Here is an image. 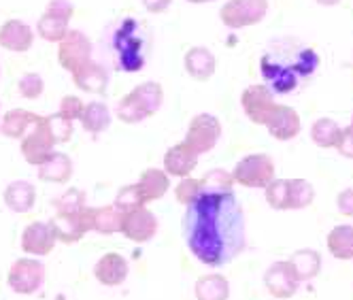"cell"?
Segmentation results:
<instances>
[{
  "mask_svg": "<svg viewBox=\"0 0 353 300\" xmlns=\"http://www.w3.org/2000/svg\"><path fill=\"white\" fill-rule=\"evenodd\" d=\"M190 252L207 266L232 262L245 249L243 207L232 192L200 194L183 217Z\"/></svg>",
  "mask_w": 353,
  "mask_h": 300,
  "instance_id": "1",
  "label": "cell"
},
{
  "mask_svg": "<svg viewBox=\"0 0 353 300\" xmlns=\"http://www.w3.org/2000/svg\"><path fill=\"white\" fill-rule=\"evenodd\" d=\"M319 56L313 47H290L281 52H268L262 56V74L274 92H292L298 83L317 70Z\"/></svg>",
  "mask_w": 353,
  "mask_h": 300,
  "instance_id": "2",
  "label": "cell"
},
{
  "mask_svg": "<svg viewBox=\"0 0 353 300\" xmlns=\"http://www.w3.org/2000/svg\"><path fill=\"white\" fill-rule=\"evenodd\" d=\"M113 49L117 56V68L125 72L141 70L149 49V34L143 23L134 17H123L113 34Z\"/></svg>",
  "mask_w": 353,
  "mask_h": 300,
  "instance_id": "3",
  "label": "cell"
},
{
  "mask_svg": "<svg viewBox=\"0 0 353 300\" xmlns=\"http://www.w3.org/2000/svg\"><path fill=\"white\" fill-rule=\"evenodd\" d=\"M230 174L232 181L243 188L264 190L270 181H274V160L268 154H249L234 166Z\"/></svg>",
  "mask_w": 353,
  "mask_h": 300,
  "instance_id": "4",
  "label": "cell"
},
{
  "mask_svg": "<svg viewBox=\"0 0 353 300\" xmlns=\"http://www.w3.org/2000/svg\"><path fill=\"white\" fill-rule=\"evenodd\" d=\"M9 288L19 296H32L45 283V264L39 258H19L7 272Z\"/></svg>",
  "mask_w": 353,
  "mask_h": 300,
  "instance_id": "5",
  "label": "cell"
},
{
  "mask_svg": "<svg viewBox=\"0 0 353 300\" xmlns=\"http://www.w3.org/2000/svg\"><path fill=\"white\" fill-rule=\"evenodd\" d=\"M21 156L28 164L32 166H41L49 156L54 154V139L49 134V128H47V119L43 115H37L34 123L28 128V132L23 134L21 139Z\"/></svg>",
  "mask_w": 353,
  "mask_h": 300,
  "instance_id": "6",
  "label": "cell"
},
{
  "mask_svg": "<svg viewBox=\"0 0 353 300\" xmlns=\"http://www.w3.org/2000/svg\"><path fill=\"white\" fill-rule=\"evenodd\" d=\"M158 228H160V223H158L156 213L147 207L125 211L119 217V234L139 245L154 241L158 234Z\"/></svg>",
  "mask_w": 353,
  "mask_h": 300,
  "instance_id": "7",
  "label": "cell"
},
{
  "mask_svg": "<svg viewBox=\"0 0 353 300\" xmlns=\"http://www.w3.org/2000/svg\"><path fill=\"white\" fill-rule=\"evenodd\" d=\"M266 11L268 0H228L219 11V19L223 21V26L239 30L262 21Z\"/></svg>",
  "mask_w": 353,
  "mask_h": 300,
  "instance_id": "8",
  "label": "cell"
},
{
  "mask_svg": "<svg viewBox=\"0 0 353 300\" xmlns=\"http://www.w3.org/2000/svg\"><path fill=\"white\" fill-rule=\"evenodd\" d=\"M221 139V121L211 115V113H198L192 117L188 132H185V143L194 149L198 156L209 154L211 149L219 143Z\"/></svg>",
  "mask_w": 353,
  "mask_h": 300,
  "instance_id": "9",
  "label": "cell"
},
{
  "mask_svg": "<svg viewBox=\"0 0 353 300\" xmlns=\"http://www.w3.org/2000/svg\"><path fill=\"white\" fill-rule=\"evenodd\" d=\"M72 17V5L68 0H52L37 23V32L49 43H60L68 32V21Z\"/></svg>",
  "mask_w": 353,
  "mask_h": 300,
  "instance_id": "10",
  "label": "cell"
},
{
  "mask_svg": "<svg viewBox=\"0 0 353 300\" xmlns=\"http://www.w3.org/2000/svg\"><path fill=\"white\" fill-rule=\"evenodd\" d=\"M92 58V41L81 30H68L58 43V62L70 74L79 70Z\"/></svg>",
  "mask_w": 353,
  "mask_h": 300,
  "instance_id": "11",
  "label": "cell"
},
{
  "mask_svg": "<svg viewBox=\"0 0 353 300\" xmlns=\"http://www.w3.org/2000/svg\"><path fill=\"white\" fill-rule=\"evenodd\" d=\"M56 237L47 221H32L21 232L19 247L30 258H45L56 249Z\"/></svg>",
  "mask_w": 353,
  "mask_h": 300,
  "instance_id": "12",
  "label": "cell"
},
{
  "mask_svg": "<svg viewBox=\"0 0 353 300\" xmlns=\"http://www.w3.org/2000/svg\"><path fill=\"white\" fill-rule=\"evenodd\" d=\"M274 98H272V90L268 86L262 83H254L245 88V92L241 94V107L245 111V115L258 123V126H264L270 111L274 109Z\"/></svg>",
  "mask_w": 353,
  "mask_h": 300,
  "instance_id": "13",
  "label": "cell"
},
{
  "mask_svg": "<svg viewBox=\"0 0 353 300\" xmlns=\"http://www.w3.org/2000/svg\"><path fill=\"white\" fill-rule=\"evenodd\" d=\"M264 286L268 290L270 296L279 298V300H288L298 292V279L290 266L288 260H279V262H272L266 272H264Z\"/></svg>",
  "mask_w": 353,
  "mask_h": 300,
  "instance_id": "14",
  "label": "cell"
},
{
  "mask_svg": "<svg viewBox=\"0 0 353 300\" xmlns=\"http://www.w3.org/2000/svg\"><path fill=\"white\" fill-rule=\"evenodd\" d=\"M47 223H49V228H52L56 241L64 245L79 243L90 232L83 209L79 213H56Z\"/></svg>",
  "mask_w": 353,
  "mask_h": 300,
  "instance_id": "15",
  "label": "cell"
},
{
  "mask_svg": "<svg viewBox=\"0 0 353 300\" xmlns=\"http://www.w3.org/2000/svg\"><path fill=\"white\" fill-rule=\"evenodd\" d=\"M130 264L121 254L109 252L105 256H100L98 262L94 264V277L98 283H103L105 288H117L125 279H128Z\"/></svg>",
  "mask_w": 353,
  "mask_h": 300,
  "instance_id": "16",
  "label": "cell"
},
{
  "mask_svg": "<svg viewBox=\"0 0 353 300\" xmlns=\"http://www.w3.org/2000/svg\"><path fill=\"white\" fill-rule=\"evenodd\" d=\"M264 126L276 141H292L300 132V115L288 105H274Z\"/></svg>",
  "mask_w": 353,
  "mask_h": 300,
  "instance_id": "17",
  "label": "cell"
},
{
  "mask_svg": "<svg viewBox=\"0 0 353 300\" xmlns=\"http://www.w3.org/2000/svg\"><path fill=\"white\" fill-rule=\"evenodd\" d=\"M196 166H198V154L185 141L176 143L164 154V168L162 170L168 174V177L185 179V177H190Z\"/></svg>",
  "mask_w": 353,
  "mask_h": 300,
  "instance_id": "18",
  "label": "cell"
},
{
  "mask_svg": "<svg viewBox=\"0 0 353 300\" xmlns=\"http://www.w3.org/2000/svg\"><path fill=\"white\" fill-rule=\"evenodd\" d=\"M32 43H34V32L26 21L9 19L0 26V45H3L7 52L23 54L32 47Z\"/></svg>",
  "mask_w": 353,
  "mask_h": 300,
  "instance_id": "19",
  "label": "cell"
},
{
  "mask_svg": "<svg viewBox=\"0 0 353 300\" xmlns=\"http://www.w3.org/2000/svg\"><path fill=\"white\" fill-rule=\"evenodd\" d=\"M72 81L79 90L90 94H105L109 86V72L103 64L98 62H85L79 70L72 72Z\"/></svg>",
  "mask_w": 353,
  "mask_h": 300,
  "instance_id": "20",
  "label": "cell"
},
{
  "mask_svg": "<svg viewBox=\"0 0 353 300\" xmlns=\"http://www.w3.org/2000/svg\"><path fill=\"white\" fill-rule=\"evenodd\" d=\"M185 72L196 81H209L215 74L217 60L211 49L207 47H192L183 58Z\"/></svg>",
  "mask_w": 353,
  "mask_h": 300,
  "instance_id": "21",
  "label": "cell"
},
{
  "mask_svg": "<svg viewBox=\"0 0 353 300\" xmlns=\"http://www.w3.org/2000/svg\"><path fill=\"white\" fill-rule=\"evenodd\" d=\"M5 205L13 211V213H30L34 209V203H37V188L30 183V181H11L7 188H5Z\"/></svg>",
  "mask_w": 353,
  "mask_h": 300,
  "instance_id": "22",
  "label": "cell"
},
{
  "mask_svg": "<svg viewBox=\"0 0 353 300\" xmlns=\"http://www.w3.org/2000/svg\"><path fill=\"white\" fill-rule=\"evenodd\" d=\"M85 221L90 232H98L111 237L115 232H119V217L121 213L113 207V205H105V207H85Z\"/></svg>",
  "mask_w": 353,
  "mask_h": 300,
  "instance_id": "23",
  "label": "cell"
},
{
  "mask_svg": "<svg viewBox=\"0 0 353 300\" xmlns=\"http://www.w3.org/2000/svg\"><path fill=\"white\" fill-rule=\"evenodd\" d=\"M37 174L45 183H66L72 177V160L62 152H54L37 168Z\"/></svg>",
  "mask_w": 353,
  "mask_h": 300,
  "instance_id": "24",
  "label": "cell"
},
{
  "mask_svg": "<svg viewBox=\"0 0 353 300\" xmlns=\"http://www.w3.org/2000/svg\"><path fill=\"white\" fill-rule=\"evenodd\" d=\"M196 300H228L230 298V281L219 272H207L198 277L194 283Z\"/></svg>",
  "mask_w": 353,
  "mask_h": 300,
  "instance_id": "25",
  "label": "cell"
},
{
  "mask_svg": "<svg viewBox=\"0 0 353 300\" xmlns=\"http://www.w3.org/2000/svg\"><path fill=\"white\" fill-rule=\"evenodd\" d=\"M145 203H154V200H160L166 196V192L170 190V177L162 170V168H147L141 172V177L137 181Z\"/></svg>",
  "mask_w": 353,
  "mask_h": 300,
  "instance_id": "26",
  "label": "cell"
},
{
  "mask_svg": "<svg viewBox=\"0 0 353 300\" xmlns=\"http://www.w3.org/2000/svg\"><path fill=\"white\" fill-rule=\"evenodd\" d=\"M288 262L296 274L298 283L315 279L321 270V256H319V252H315V249H298V252H294L288 258Z\"/></svg>",
  "mask_w": 353,
  "mask_h": 300,
  "instance_id": "27",
  "label": "cell"
},
{
  "mask_svg": "<svg viewBox=\"0 0 353 300\" xmlns=\"http://www.w3.org/2000/svg\"><path fill=\"white\" fill-rule=\"evenodd\" d=\"M128 96L139 105V109L145 113V117L156 115L164 103V90L158 81H145V83L137 86Z\"/></svg>",
  "mask_w": 353,
  "mask_h": 300,
  "instance_id": "28",
  "label": "cell"
},
{
  "mask_svg": "<svg viewBox=\"0 0 353 300\" xmlns=\"http://www.w3.org/2000/svg\"><path fill=\"white\" fill-rule=\"evenodd\" d=\"M79 121H81V126H83L85 132L103 134L111 126V111H109V107L105 103L94 100V103H88L83 107V113H81Z\"/></svg>",
  "mask_w": 353,
  "mask_h": 300,
  "instance_id": "29",
  "label": "cell"
},
{
  "mask_svg": "<svg viewBox=\"0 0 353 300\" xmlns=\"http://www.w3.org/2000/svg\"><path fill=\"white\" fill-rule=\"evenodd\" d=\"M325 247L336 260H353V226H334L325 237Z\"/></svg>",
  "mask_w": 353,
  "mask_h": 300,
  "instance_id": "30",
  "label": "cell"
},
{
  "mask_svg": "<svg viewBox=\"0 0 353 300\" xmlns=\"http://www.w3.org/2000/svg\"><path fill=\"white\" fill-rule=\"evenodd\" d=\"M34 119H37V113H30L26 109H11L3 117L0 132H3L5 137H9V139H21L34 123Z\"/></svg>",
  "mask_w": 353,
  "mask_h": 300,
  "instance_id": "31",
  "label": "cell"
},
{
  "mask_svg": "<svg viewBox=\"0 0 353 300\" xmlns=\"http://www.w3.org/2000/svg\"><path fill=\"white\" fill-rule=\"evenodd\" d=\"M341 126L330 119V117H321L313 123L311 128V139L317 147H323V149H330V147H336L339 143V137H341Z\"/></svg>",
  "mask_w": 353,
  "mask_h": 300,
  "instance_id": "32",
  "label": "cell"
},
{
  "mask_svg": "<svg viewBox=\"0 0 353 300\" xmlns=\"http://www.w3.org/2000/svg\"><path fill=\"white\" fill-rule=\"evenodd\" d=\"M200 186H203V194H225V192H232L234 181L228 170L213 168L200 179Z\"/></svg>",
  "mask_w": 353,
  "mask_h": 300,
  "instance_id": "33",
  "label": "cell"
},
{
  "mask_svg": "<svg viewBox=\"0 0 353 300\" xmlns=\"http://www.w3.org/2000/svg\"><path fill=\"white\" fill-rule=\"evenodd\" d=\"M266 203L274 211L290 209V179H274L266 188Z\"/></svg>",
  "mask_w": 353,
  "mask_h": 300,
  "instance_id": "34",
  "label": "cell"
},
{
  "mask_svg": "<svg viewBox=\"0 0 353 300\" xmlns=\"http://www.w3.org/2000/svg\"><path fill=\"white\" fill-rule=\"evenodd\" d=\"M315 200V188L307 179H290V209H307Z\"/></svg>",
  "mask_w": 353,
  "mask_h": 300,
  "instance_id": "35",
  "label": "cell"
},
{
  "mask_svg": "<svg viewBox=\"0 0 353 300\" xmlns=\"http://www.w3.org/2000/svg\"><path fill=\"white\" fill-rule=\"evenodd\" d=\"M85 192L79 188H70L66 190L62 196H58L54 200V209L56 213H79L81 209L88 207V200H85Z\"/></svg>",
  "mask_w": 353,
  "mask_h": 300,
  "instance_id": "36",
  "label": "cell"
},
{
  "mask_svg": "<svg viewBox=\"0 0 353 300\" xmlns=\"http://www.w3.org/2000/svg\"><path fill=\"white\" fill-rule=\"evenodd\" d=\"M113 207L119 211V213H125V211H132V209H139V207H147L145 198L139 190L137 183H130V186H123L115 200H113Z\"/></svg>",
  "mask_w": 353,
  "mask_h": 300,
  "instance_id": "37",
  "label": "cell"
},
{
  "mask_svg": "<svg viewBox=\"0 0 353 300\" xmlns=\"http://www.w3.org/2000/svg\"><path fill=\"white\" fill-rule=\"evenodd\" d=\"M47 128H49V134H52L54 143H68L72 139V132H74V126L70 119L62 117L60 113H54V115H47Z\"/></svg>",
  "mask_w": 353,
  "mask_h": 300,
  "instance_id": "38",
  "label": "cell"
},
{
  "mask_svg": "<svg viewBox=\"0 0 353 300\" xmlns=\"http://www.w3.org/2000/svg\"><path fill=\"white\" fill-rule=\"evenodd\" d=\"M43 90H45V83L39 72H23L17 79V92L26 100H37L43 94Z\"/></svg>",
  "mask_w": 353,
  "mask_h": 300,
  "instance_id": "39",
  "label": "cell"
},
{
  "mask_svg": "<svg viewBox=\"0 0 353 300\" xmlns=\"http://www.w3.org/2000/svg\"><path fill=\"white\" fill-rule=\"evenodd\" d=\"M203 194V186H200V179H194V177H185L181 179L179 183H176L174 188V198H176V203H181V205H192L194 200Z\"/></svg>",
  "mask_w": 353,
  "mask_h": 300,
  "instance_id": "40",
  "label": "cell"
},
{
  "mask_svg": "<svg viewBox=\"0 0 353 300\" xmlns=\"http://www.w3.org/2000/svg\"><path fill=\"white\" fill-rule=\"evenodd\" d=\"M117 117H119L123 123H139V121L147 119L145 113L139 109V105L134 103V100H132L128 94H125V96L119 100V105H117Z\"/></svg>",
  "mask_w": 353,
  "mask_h": 300,
  "instance_id": "41",
  "label": "cell"
},
{
  "mask_svg": "<svg viewBox=\"0 0 353 300\" xmlns=\"http://www.w3.org/2000/svg\"><path fill=\"white\" fill-rule=\"evenodd\" d=\"M83 107H85V103H83V100H81L79 96H64V98L60 100V109H58V113H60L62 117L74 121V119H79V117H81Z\"/></svg>",
  "mask_w": 353,
  "mask_h": 300,
  "instance_id": "42",
  "label": "cell"
},
{
  "mask_svg": "<svg viewBox=\"0 0 353 300\" xmlns=\"http://www.w3.org/2000/svg\"><path fill=\"white\" fill-rule=\"evenodd\" d=\"M336 149H339V154H343L345 158H353V126L341 130Z\"/></svg>",
  "mask_w": 353,
  "mask_h": 300,
  "instance_id": "43",
  "label": "cell"
},
{
  "mask_svg": "<svg viewBox=\"0 0 353 300\" xmlns=\"http://www.w3.org/2000/svg\"><path fill=\"white\" fill-rule=\"evenodd\" d=\"M336 207L343 215L347 217H353V190H343L339 196H336Z\"/></svg>",
  "mask_w": 353,
  "mask_h": 300,
  "instance_id": "44",
  "label": "cell"
},
{
  "mask_svg": "<svg viewBox=\"0 0 353 300\" xmlns=\"http://www.w3.org/2000/svg\"><path fill=\"white\" fill-rule=\"evenodd\" d=\"M172 0H143V7L149 13H164L170 7Z\"/></svg>",
  "mask_w": 353,
  "mask_h": 300,
  "instance_id": "45",
  "label": "cell"
},
{
  "mask_svg": "<svg viewBox=\"0 0 353 300\" xmlns=\"http://www.w3.org/2000/svg\"><path fill=\"white\" fill-rule=\"evenodd\" d=\"M319 5H325V7H332V5H339L341 0H317Z\"/></svg>",
  "mask_w": 353,
  "mask_h": 300,
  "instance_id": "46",
  "label": "cell"
},
{
  "mask_svg": "<svg viewBox=\"0 0 353 300\" xmlns=\"http://www.w3.org/2000/svg\"><path fill=\"white\" fill-rule=\"evenodd\" d=\"M190 3H196V5H203V3H213V0H190Z\"/></svg>",
  "mask_w": 353,
  "mask_h": 300,
  "instance_id": "47",
  "label": "cell"
},
{
  "mask_svg": "<svg viewBox=\"0 0 353 300\" xmlns=\"http://www.w3.org/2000/svg\"><path fill=\"white\" fill-rule=\"evenodd\" d=\"M351 126H353V119H351Z\"/></svg>",
  "mask_w": 353,
  "mask_h": 300,
  "instance_id": "48",
  "label": "cell"
}]
</instances>
